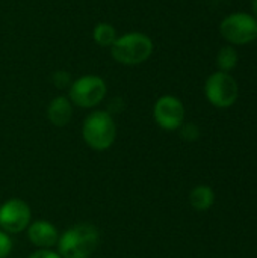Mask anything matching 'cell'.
I'll list each match as a JSON object with an SVG mask.
<instances>
[{
  "instance_id": "13",
  "label": "cell",
  "mask_w": 257,
  "mask_h": 258,
  "mask_svg": "<svg viewBox=\"0 0 257 258\" xmlns=\"http://www.w3.org/2000/svg\"><path fill=\"white\" fill-rule=\"evenodd\" d=\"M92 38H94L95 44H98L101 47H111L115 42V39H117L115 27L108 24V23H98L94 27Z\"/></svg>"
},
{
  "instance_id": "18",
  "label": "cell",
  "mask_w": 257,
  "mask_h": 258,
  "mask_svg": "<svg viewBox=\"0 0 257 258\" xmlns=\"http://www.w3.org/2000/svg\"><path fill=\"white\" fill-rule=\"evenodd\" d=\"M251 9H253V14H251V15L257 20V0H253V2H251Z\"/></svg>"
},
{
  "instance_id": "8",
  "label": "cell",
  "mask_w": 257,
  "mask_h": 258,
  "mask_svg": "<svg viewBox=\"0 0 257 258\" xmlns=\"http://www.w3.org/2000/svg\"><path fill=\"white\" fill-rule=\"evenodd\" d=\"M153 118L156 124L167 132L179 130L185 121L183 103L174 95H164L155 103Z\"/></svg>"
},
{
  "instance_id": "16",
  "label": "cell",
  "mask_w": 257,
  "mask_h": 258,
  "mask_svg": "<svg viewBox=\"0 0 257 258\" xmlns=\"http://www.w3.org/2000/svg\"><path fill=\"white\" fill-rule=\"evenodd\" d=\"M12 251V240L8 233L0 231V258H6Z\"/></svg>"
},
{
  "instance_id": "4",
  "label": "cell",
  "mask_w": 257,
  "mask_h": 258,
  "mask_svg": "<svg viewBox=\"0 0 257 258\" xmlns=\"http://www.w3.org/2000/svg\"><path fill=\"white\" fill-rule=\"evenodd\" d=\"M204 94L212 106L227 109L236 103L239 97V86L230 73L217 71L208 77L204 83Z\"/></svg>"
},
{
  "instance_id": "1",
  "label": "cell",
  "mask_w": 257,
  "mask_h": 258,
  "mask_svg": "<svg viewBox=\"0 0 257 258\" xmlns=\"http://www.w3.org/2000/svg\"><path fill=\"white\" fill-rule=\"evenodd\" d=\"M100 243L98 230L92 224H77L58 240V254L62 258H89Z\"/></svg>"
},
{
  "instance_id": "17",
  "label": "cell",
  "mask_w": 257,
  "mask_h": 258,
  "mask_svg": "<svg viewBox=\"0 0 257 258\" xmlns=\"http://www.w3.org/2000/svg\"><path fill=\"white\" fill-rule=\"evenodd\" d=\"M27 258H62L58 252L52 251V249H36L35 252H32Z\"/></svg>"
},
{
  "instance_id": "9",
  "label": "cell",
  "mask_w": 257,
  "mask_h": 258,
  "mask_svg": "<svg viewBox=\"0 0 257 258\" xmlns=\"http://www.w3.org/2000/svg\"><path fill=\"white\" fill-rule=\"evenodd\" d=\"M27 237L38 249H52V246L58 245L59 233L52 222L39 219L29 224Z\"/></svg>"
},
{
  "instance_id": "15",
  "label": "cell",
  "mask_w": 257,
  "mask_h": 258,
  "mask_svg": "<svg viewBox=\"0 0 257 258\" xmlns=\"http://www.w3.org/2000/svg\"><path fill=\"white\" fill-rule=\"evenodd\" d=\"M52 80H53V83H55V86L58 89H67L73 83L71 82V76L67 71H56V73H53Z\"/></svg>"
},
{
  "instance_id": "10",
  "label": "cell",
  "mask_w": 257,
  "mask_h": 258,
  "mask_svg": "<svg viewBox=\"0 0 257 258\" xmlns=\"http://www.w3.org/2000/svg\"><path fill=\"white\" fill-rule=\"evenodd\" d=\"M73 116V104L70 98L59 95L53 98L47 107V118L55 127H65Z\"/></svg>"
},
{
  "instance_id": "11",
  "label": "cell",
  "mask_w": 257,
  "mask_h": 258,
  "mask_svg": "<svg viewBox=\"0 0 257 258\" xmlns=\"http://www.w3.org/2000/svg\"><path fill=\"white\" fill-rule=\"evenodd\" d=\"M189 203L192 209H195L197 212H206L215 203V192L212 187L206 184L195 186L189 194Z\"/></svg>"
},
{
  "instance_id": "7",
  "label": "cell",
  "mask_w": 257,
  "mask_h": 258,
  "mask_svg": "<svg viewBox=\"0 0 257 258\" xmlns=\"http://www.w3.org/2000/svg\"><path fill=\"white\" fill-rule=\"evenodd\" d=\"M30 218V207L20 198H11L0 207V227L8 234H17L27 230Z\"/></svg>"
},
{
  "instance_id": "12",
  "label": "cell",
  "mask_w": 257,
  "mask_h": 258,
  "mask_svg": "<svg viewBox=\"0 0 257 258\" xmlns=\"http://www.w3.org/2000/svg\"><path fill=\"white\" fill-rule=\"evenodd\" d=\"M239 62V54L238 50L235 48V45H224L220 48L218 54H217V65L220 68V71L229 73L232 71Z\"/></svg>"
},
{
  "instance_id": "14",
  "label": "cell",
  "mask_w": 257,
  "mask_h": 258,
  "mask_svg": "<svg viewBox=\"0 0 257 258\" xmlns=\"http://www.w3.org/2000/svg\"><path fill=\"white\" fill-rule=\"evenodd\" d=\"M179 130H180L182 139H185L188 142H194V141H197L200 138V128L195 124H192V122L182 124V127Z\"/></svg>"
},
{
  "instance_id": "6",
  "label": "cell",
  "mask_w": 257,
  "mask_h": 258,
  "mask_svg": "<svg viewBox=\"0 0 257 258\" xmlns=\"http://www.w3.org/2000/svg\"><path fill=\"white\" fill-rule=\"evenodd\" d=\"M106 95V83L98 76H83L68 88V98L77 107H95Z\"/></svg>"
},
{
  "instance_id": "2",
  "label": "cell",
  "mask_w": 257,
  "mask_h": 258,
  "mask_svg": "<svg viewBox=\"0 0 257 258\" xmlns=\"http://www.w3.org/2000/svg\"><path fill=\"white\" fill-rule=\"evenodd\" d=\"M82 136L86 145L95 151L111 148L117 138V125L112 115L106 110L91 112L83 121Z\"/></svg>"
},
{
  "instance_id": "3",
  "label": "cell",
  "mask_w": 257,
  "mask_h": 258,
  "mask_svg": "<svg viewBox=\"0 0 257 258\" xmlns=\"http://www.w3.org/2000/svg\"><path fill=\"white\" fill-rule=\"evenodd\" d=\"M112 57L123 65L145 62L153 53V41L141 32H130L115 39L111 45Z\"/></svg>"
},
{
  "instance_id": "5",
  "label": "cell",
  "mask_w": 257,
  "mask_h": 258,
  "mask_svg": "<svg viewBox=\"0 0 257 258\" xmlns=\"http://www.w3.org/2000/svg\"><path fill=\"white\" fill-rule=\"evenodd\" d=\"M221 36L230 45H245L257 39V20L247 12L227 15L220 24Z\"/></svg>"
}]
</instances>
